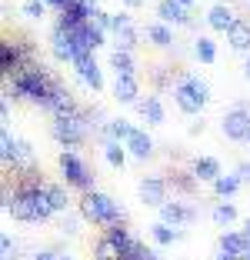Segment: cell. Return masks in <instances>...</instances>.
Instances as JSON below:
<instances>
[{
    "instance_id": "cell-1",
    "label": "cell",
    "mask_w": 250,
    "mask_h": 260,
    "mask_svg": "<svg viewBox=\"0 0 250 260\" xmlns=\"http://www.w3.org/2000/svg\"><path fill=\"white\" fill-rule=\"evenodd\" d=\"M27 180H23L20 187H17V200L14 207H10L7 214H14L17 220L23 223H37V220H47V217L53 214V207H50V197H47V184H40V177L34 174V170H27Z\"/></svg>"
},
{
    "instance_id": "cell-2",
    "label": "cell",
    "mask_w": 250,
    "mask_h": 260,
    "mask_svg": "<svg viewBox=\"0 0 250 260\" xmlns=\"http://www.w3.org/2000/svg\"><path fill=\"white\" fill-rule=\"evenodd\" d=\"M53 84H57V80H53L44 67L27 63L23 70L14 74V87H7V97H10V93H14V97H27V100H34V104L44 107L47 97H50V90H53Z\"/></svg>"
},
{
    "instance_id": "cell-3",
    "label": "cell",
    "mask_w": 250,
    "mask_h": 260,
    "mask_svg": "<svg viewBox=\"0 0 250 260\" xmlns=\"http://www.w3.org/2000/svg\"><path fill=\"white\" fill-rule=\"evenodd\" d=\"M80 214H83V220L97 223V227H114V223L123 220L120 207H117L114 200L107 197V193H100V190H87V193H83V200H80Z\"/></svg>"
},
{
    "instance_id": "cell-4",
    "label": "cell",
    "mask_w": 250,
    "mask_h": 260,
    "mask_svg": "<svg viewBox=\"0 0 250 260\" xmlns=\"http://www.w3.org/2000/svg\"><path fill=\"white\" fill-rule=\"evenodd\" d=\"M87 110H74V114H67V117H53V123H50V134H53V140L57 144H64L70 150V147H80L83 140H87Z\"/></svg>"
},
{
    "instance_id": "cell-5",
    "label": "cell",
    "mask_w": 250,
    "mask_h": 260,
    "mask_svg": "<svg viewBox=\"0 0 250 260\" xmlns=\"http://www.w3.org/2000/svg\"><path fill=\"white\" fill-rule=\"evenodd\" d=\"M60 174H64V180H67V187H77V190H93V174H90V167L77 157L74 150H64L60 153Z\"/></svg>"
},
{
    "instance_id": "cell-6",
    "label": "cell",
    "mask_w": 250,
    "mask_h": 260,
    "mask_svg": "<svg viewBox=\"0 0 250 260\" xmlns=\"http://www.w3.org/2000/svg\"><path fill=\"white\" fill-rule=\"evenodd\" d=\"M0 147H4V164H7V167H14V170H30L34 150H30V144H27V140H14L7 130H4V134H0Z\"/></svg>"
},
{
    "instance_id": "cell-7",
    "label": "cell",
    "mask_w": 250,
    "mask_h": 260,
    "mask_svg": "<svg viewBox=\"0 0 250 260\" xmlns=\"http://www.w3.org/2000/svg\"><path fill=\"white\" fill-rule=\"evenodd\" d=\"M224 134L230 140H247L250 137V107L247 104H237L234 110L224 114Z\"/></svg>"
},
{
    "instance_id": "cell-8",
    "label": "cell",
    "mask_w": 250,
    "mask_h": 260,
    "mask_svg": "<svg viewBox=\"0 0 250 260\" xmlns=\"http://www.w3.org/2000/svg\"><path fill=\"white\" fill-rule=\"evenodd\" d=\"M74 70L80 74V80L90 87V90H104V74H100V67H97L90 50H83V54L74 57Z\"/></svg>"
},
{
    "instance_id": "cell-9",
    "label": "cell",
    "mask_w": 250,
    "mask_h": 260,
    "mask_svg": "<svg viewBox=\"0 0 250 260\" xmlns=\"http://www.w3.org/2000/svg\"><path fill=\"white\" fill-rule=\"evenodd\" d=\"M137 193H140V204L164 207L167 204V184H164V177H144L140 187H137Z\"/></svg>"
},
{
    "instance_id": "cell-10",
    "label": "cell",
    "mask_w": 250,
    "mask_h": 260,
    "mask_svg": "<svg viewBox=\"0 0 250 260\" xmlns=\"http://www.w3.org/2000/svg\"><path fill=\"white\" fill-rule=\"evenodd\" d=\"M44 110H50L53 117H67V114H74V110H77L74 93H70L64 84H53V90H50V97H47Z\"/></svg>"
},
{
    "instance_id": "cell-11",
    "label": "cell",
    "mask_w": 250,
    "mask_h": 260,
    "mask_svg": "<svg viewBox=\"0 0 250 260\" xmlns=\"http://www.w3.org/2000/svg\"><path fill=\"white\" fill-rule=\"evenodd\" d=\"M50 50H53V57H57V60H67V63H74V57H77L74 37H70V30H64L60 23L50 30Z\"/></svg>"
},
{
    "instance_id": "cell-12",
    "label": "cell",
    "mask_w": 250,
    "mask_h": 260,
    "mask_svg": "<svg viewBox=\"0 0 250 260\" xmlns=\"http://www.w3.org/2000/svg\"><path fill=\"white\" fill-rule=\"evenodd\" d=\"M174 97H177V107H180L183 114H197V110H200V107H204V104H207V100L200 97V93L194 90V87H190L187 80H180V84H177Z\"/></svg>"
},
{
    "instance_id": "cell-13",
    "label": "cell",
    "mask_w": 250,
    "mask_h": 260,
    "mask_svg": "<svg viewBox=\"0 0 250 260\" xmlns=\"http://www.w3.org/2000/svg\"><path fill=\"white\" fill-rule=\"evenodd\" d=\"M160 220L164 223H170V227H180V223H190L194 220V210H190L187 204H170V200H167L164 207H160Z\"/></svg>"
},
{
    "instance_id": "cell-14",
    "label": "cell",
    "mask_w": 250,
    "mask_h": 260,
    "mask_svg": "<svg viewBox=\"0 0 250 260\" xmlns=\"http://www.w3.org/2000/svg\"><path fill=\"white\" fill-rule=\"evenodd\" d=\"M227 44L234 47V50H240V54H247V50H250V20L237 17L234 27L227 30Z\"/></svg>"
},
{
    "instance_id": "cell-15",
    "label": "cell",
    "mask_w": 250,
    "mask_h": 260,
    "mask_svg": "<svg viewBox=\"0 0 250 260\" xmlns=\"http://www.w3.org/2000/svg\"><path fill=\"white\" fill-rule=\"evenodd\" d=\"M220 253H230V257H250V244H247L243 234L227 230V234H220Z\"/></svg>"
},
{
    "instance_id": "cell-16",
    "label": "cell",
    "mask_w": 250,
    "mask_h": 260,
    "mask_svg": "<svg viewBox=\"0 0 250 260\" xmlns=\"http://www.w3.org/2000/svg\"><path fill=\"white\" fill-rule=\"evenodd\" d=\"M104 237L117 247V253H120V257H123V253H130V250H134V244H137V240L130 237V230L123 227V220L114 223V227H107V230H104Z\"/></svg>"
},
{
    "instance_id": "cell-17",
    "label": "cell",
    "mask_w": 250,
    "mask_h": 260,
    "mask_svg": "<svg viewBox=\"0 0 250 260\" xmlns=\"http://www.w3.org/2000/svg\"><path fill=\"white\" fill-rule=\"evenodd\" d=\"M234 20H237V17H234V10H230L227 4H213V7L207 10V23H210L213 30H224V34H227L230 27H234Z\"/></svg>"
},
{
    "instance_id": "cell-18",
    "label": "cell",
    "mask_w": 250,
    "mask_h": 260,
    "mask_svg": "<svg viewBox=\"0 0 250 260\" xmlns=\"http://www.w3.org/2000/svg\"><path fill=\"white\" fill-rule=\"evenodd\" d=\"M157 17L164 23H190V10H183L177 0H160L157 4Z\"/></svg>"
},
{
    "instance_id": "cell-19",
    "label": "cell",
    "mask_w": 250,
    "mask_h": 260,
    "mask_svg": "<svg viewBox=\"0 0 250 260\" xmlns=\"http://www.w3.org/2000/svg\"><path fill=\"white\" fill-rule=\"evenodd\" d=\"M114 97L120 100V104H134V100L140 97V84H137V74H130V77H117V80H114Z\"/></svg>"
},
{
    "instance_id": "cell-20",
    "label": "cell",
    "mask_w": 250,
    "mask_h": 260,
    "mask_svg": "<svg viewBox=\"0 0 250 260\" xmlns=\"http://www.w3.org/2000/svg\"><path fill=\"white\" fill-rule=\"evenodd\" d=\"M127 150L134 153V157H140V160H147V157L153 153V140L147 137L144 130H134V134H130V140H127Z\"/></svg>"
},
{
    "instance_id": "cell-21",
    "label": "cell",
    "mask_w": 250,
    "mask_h": 260,
    "mask_svg": "<svg viewBox=\"0 0 250 260\" xmlns=\"http://www.w3.org/2000/svg\"><path fill=\"white\" fill-rule=\"evenodd\" d=\"M220 177V160L217 157H200L197 164H194V180H217Z\"/></svg>"
},
{
    "instance_id": "cell-22",
    "label": "cell",
    "mask_w": 250,
    "mask_h": 260,
    "mask_svg": "<svg viewBox=\"0 0 250 260\" xmlns=\"http://www.w3.org/2000/svg\"><path fill=\"white\" fill-rule=\"evenodd\" d=\"M134 130L137 127H130V120H110V123H104V137L107 140H117V144H127Z\"/></svg>"
},
{
    "instance_id": "cell-23",
    "label": "cell",
    "mask_w": 250,
    "mask_h": 260,
    "mask_svg": "<svg viewBox=\"0 0 250 260\" xmlns=\"http://www.w3.org/2000/svg\"><path fill=\"white\" fill-rule=\"evenodd\" d=\"M137 110L147 117V123H164V104H160V97H147L137 104Z\"/></svg>"
},
{
    "instance_id": "cell-24",
    "label": "cell",
    "mask_w": 250,
    "mask_h": 260,
    "mask_svg": "<svg viewBox=\"0 0 250 260\" xmlns=\"http://www.w3.org/2000/svg\"><path fill=\"white\" fill-rule=\"evenodd\" d=\"M147 40H153L157 47H170V44H174V30H170L164 20H157V23L147 27Z\"/></svg>"
},
{
    "instance_id": "cell-25",
    "label": "cell",
    "mask_w": 250,
    "mask_h": 260,
    "mask_svg": "<svg viewBox=\"0 0 250 260\" xmlns=\"http://www.w3.org/2000/svg\"><path fill=\"white\" fill-rule=\"evenodd\" d=\"M110 67L117 70V77H130L134 74V57H130V50H114V54H110Z\"/></svg>"
},
{
    "instance_id": "cell-26",
    "label": "cell",
    "mask_w": 250,
    "mask_h": 260,
    "mask_svg": "<svg viewBox=\"0 0 250 260\" xmlns=\"http://www.w3.org/2000/svg\"><path fill=\"white\" fill-rule=\"evenodd\" d=\"M104 157H107V164H110V167H123V164H127V144L107 140V147H104Z\"/></svg>"
},
{
    "instance_id": "cell-27",
    "label": "cell",
    "mask_w": 250,
    "mask_h": 260,
    "mask_svg": "<svg viewBox=\"0 0 250 260\" xmlns=\"http://www.w3.org/2000/svg\"><path fill=\"white\" fill-rule=\"evenodd\" d=\"M194 54H197L200 63H213V60H217V44H213L210 37H197V44H194Z\"/></svg>"
},
{
    "instance_id": "cell-28",
    "label": "cell",
    "mask_w": 250,
    "mask_h": 260,
    "mask_svg": "<svg viewBox=\"0 0 250 260\" xmlns=\"http://www.w3.org/2000/svg\"><path fill=\"white\" fill-rule=\"evenodd\" d=\"M237 187H240V177H237V174H227V177L220 174L217 180H213V190H217V197H234Z\"/></svg>"
},
{
    "instance_id": "cell-29",
    "label": "cell",
    "mask_w": 250,
    "mask_h": 260,
    "mask_svg": "<svg viewBox=\"0 0 250 260\" xmlns=\"http://www.w3.org/2000/svg\"><path fill=\"white\" fill-rule=\"evenodd\" d=\"M47 197H50L53 214H67L70 200H67V190H64V187H57V184H47Z\"/></svg>"
},
{
    "instance_id": "cell-30",
    "label": "cell",
    "mask_w": 250,
    "mask_h": 260,
    "mask_svg": "<svg viewBox=\"0 0 250 260\" xmlns=\"http://www.w3.org/2000/svg\"><path fill=\"white\" fill-rule=\"evenodd\" d=\"M114 34H117V50H134L137 47V27L134 23H127V27H120Z\"/></svg>"
},
{
    "instance_id": "cell-31",
    "label": "cell",
    "mask_w": 250,
    "mask_h": 260,
    "mask_svg": "<svg viewBox=\"0 0 250 260\" xmlns=\"http://www.w3.org/2000/svg\"><path fill=\"white\" fill-rule=\"evenodd\" d=\"M234 220H237V207H234V204H217V207H213V223H220V227H230Z\"/></svg>"
},
{
    "instance_id": "cell-32",
    "label": "cell",
    "mask_w": 250,
    "mask_h": 260,
    "mask_svg": "<svg viewBox=\"0 0 250 260\" xmlns=\"http://www.w3.org/2000/svg\"><path fill=\"white\" fill-rule=\"evenodd\" d=\"M150 234H153V240H157L160 247H164V244H174V237H177V230L170 227V223H164V220H157V223H153V227H150Z\"/></svg>"
},
{
    "instance_id": "cell-33",
    "label": "cell",
    "mask_w": 250,
    "mask_h": 260,
    "mask_svg": "<svg viewBox=\"0 0 250 260\" xmlns=\"http://www.w3.org/2000/svg\"><path fill=\"white\" fill-rule=\"evenodd\" d=\"M44 14H47L44 0H27V4H23V17H30V20H40Z\"/></svg>"
},
{
    "instance_id": "cell-34",
    "label": "cell",
    "mask_w": 250,
    "mask_h": 260,
    "mask_svg": "<svg viewBox=\"0 0 250 260\" xmlns=\"http://www.w3.org/2000/svg\"><path fill=\"white\" fill-rule=\"evenodd\" d=\"M183 80H187V84L194 87V90H197V93H200V97H204V100L210 97V90H207V84H204V80H197V77H183Z\"/></svg>"
},
{
    "instance_id": "cell-35",
    "label": "cell",
    "mask_w": 250,
    "mask_h": 260,
    "mask_svg": "<svg viewBox=\"0 0 250 260\" xmlns=\"http://www.w3.org/2000/svg\"><path fill=\"white\" fill-rule=\"evenodd\" d=\"M0 253H4V260H14V240H10L7 234L0 237Z\"/></svg>"
},
{
    "instance_id": "cell-36",
    "label": "cell",
    "mask_w": 250,
    "mask_h": 260,
    "mask_svg": "<svg viewBox=\"0 0 250 260\" xmlns=\"http://www.w3.org/2000/svg\"><path fill=\"white\" fill-rule=\"evenodd\" d=\"M60 230H64V234H77V217L64 214V223H60Z\"/></svg>"
},
{
    "instance_id": "cell-37",
    "label": "cell",
    "mask_w": 250,
    "mask_h": 260,
    "mask_svg": "<svg viewBox=\"0 0 250 260\" xmlns=\"http://www.w3.org/2000/svg\"><path fill=\"white\" fill-rule=\"evenodd\" d=\"M237 177H240V184H243V180H250V160H243L240 167H237Z\"/></svg>"
},
{
    "instance_id": "cell-38",
    "label": "cell",
    "mask_w": 250,
    "mask_h": 260,
    "mask_svg": "<svg viewBox=\"0 0 250 260\" xmlns=\"http://www.w3.org/2000/svg\"><path fill=\"white\" fill-rule=\"evenodd\" d=\"M34 260H57V253H53V250H40Z\"/></svg>"
},
{
    "instance_id": "cell-39",
    "label": "cell",
    "mask_w": 250,
    "mask_h": 260,
    "mask_svg": "<svg viewBox=\"0 0 250 260\" xmlns=\"http://www.w3.org/2000/svg\"><path fill=\"white\" fill-rule=\"evenodd\" d=\"M47 7H57V10H64V4H67V0H44Z\"/></svg>"
},
{
    "instance_id": "cell-40",
    "label": "cell",
    "mask_w": 250,
    "mask_h": 260,
    "mask_svg": "<svg viewBox=\"0 0 250 260\" xmlns=\"http://www.w3.org/2000/svg\"><path fill=\"white\" fill-rule=\"evenodd\" d=\"M243 77H247V80H250V57H247V60H243Z\"/></svg>"
},
{
    "instance_id": "cell-41",
    "label": "cell",
    "mask_w": 250,
    "mask_h": 260,
    "mask_svg": "<svg viewBox=\"0 0 250 260\" xmlns=\"http://www.w3.org/2000/svg\"><path fill=\"white\" fill-rule=\"evenodd\" d=\"M177 4H180L183 10H190V7H194V0H177Z\"/></svg>"
},
{
    "instance_id": "cell-42",
    "label": "cell",
    "mask_w": 250,
    "mask_h": 260,
    "mask_svg": "<svg viewBox=\"0 0 250 260\" xmlns=\"http://www.w3.org/2000/svg\"><path fill=\"white\" fill-rule=\"evenodd\" d=\"M243 237H247V244H250V220L243 223Z\"/></svg>"
},
{
    "instance_id": "cell-43",
    "label": "cell",
    "mask_w": 250,
    "mask_h": 260,
    "mask_svg": "<svg viewBox=\"0 0 250 260\" xmlns=\"http://www.w3.org/2000/svg\"><path fill=\"white\" fill-rule=\"evenodd\" d=\"M123 4H127V7H140V4H144V0H123Z\"/></svg>"
},
{
    "instance_id": "cell-44",
    "label": "cell",
    "mask_w": 250,
    "mask_h": 260,
    "mask_svg": "<svg viewBox=\"0 0 250 260\" xmlns=\"http://www.w3.org/2000/svg\"><path fill=\"white\" fill-rule=\"evenodd\" d=\"M217 4H224V0H217Z\"/></svg>"
},
{
    "instance_id": "cell-45",
    "label": "cell",
    "mask_w": 250,
    "mask_h": 260,
    "mask_svg": "<svg viewBox=\"0 0 250 260\" xmlns=\"http://www.w3.org/2000/svg\"><path fill=\"white\" fill-rule=\"evenodd\" d=\"M64 260H70V257H64Z\"/></svg>"
},
{
    "instance_id": "cell-46",
    "label": "cell",
    "mask_w": 250,
    "mask_h": 260,
    "mask_svg": "<svg viewBox=\"0 0 250 260\" xmlns=\"http://www.w3.org/2000/svg\"><path fill=\"white\" fill-rule=\"evenodd\" d=\"M247 140H250V137H247Z\"/></svg>"
},
{
    "instance_id": "cell-47",
    "label": "cell",
    "mask_w": 250,
    "mask_h": 260,
    "mask_svg": "<svg viewBox=\"0 0 250 260\" xmlns=\"http://www.w3.org/2000/svg\"><path fill=\"white\" fill-rule=\"evenodd\" d=\"M247 260H250V257H247Z\"/></svg>"
}]
</instances>
